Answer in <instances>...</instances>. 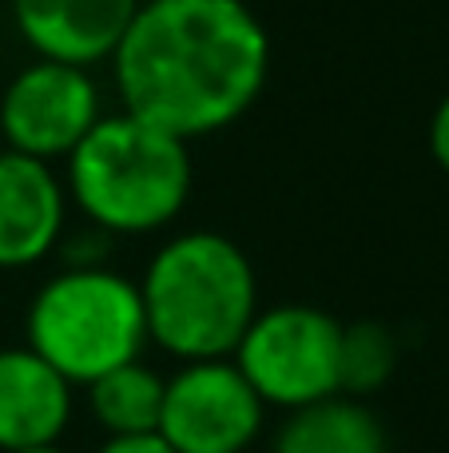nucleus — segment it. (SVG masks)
I'll return each instance as SVG.
<instances>
[{
	"mask_svg": "<svg viewBox=\"0 0 449 453\" xmlns=\"http://www.w3.org/2000/svg\"><path fill=\"white\" fill-rule=\"evenodd\" d=\"M398 370V338L390 326L374 319L342 326V350H339V386L346 398H370L394 378Z\"/></svg>",
	"mask_w": 449,
	"mask_h": 453,
	"instance_id": "obj_13",
	"label": "nucleus"
},
{
	"mask_svg": "<svg viewBox=\"0 0 449 453\" xmlns=\"http://www.w3.org/2000/svg\"><path fill=\"white\" fill-rule=\"evenodd\" d=\"M64 234L56 172L20 151H0V271H24L52 255Z\"/></svg>",
	"mask_w": 449,
	"mask_h": 453,
	"instance_id": "obj_9",
	"label": "nucleus"
},
{
	"mask_svg": "<svg viewBox=\"0 0 449 453\" xmlns=\"http://www.w3.org/2000/svg\"><path fill=\"white\" fill-rule=\"evenodd\" d=\"M195 167L187 143L143 119L100 116L68 156V191L103 234L164 231L187 207Z\"/></svg>",
	"mask_w": 449,
	"mask_h": 453,
	"instance_id": "obj_3",
	"label": "nucleus"
},
{
	"mask_svg": "<svg viewBox=\"0 0 449 453\" xmlns=\"http://www.w3.org/2000/svg\"><path fill=\"white\" fill-rule=\"evenodd\" d=\"M111 72L127 116L191 143L255 108L270 36L247 0H140Z\"/></svg>",
	"mask_w": 449,
	"mask_h": 453,
	"instance_id": "obj_1",
	"label": "nucleus"
},
{
	"mask_svg": "<svg viewBox=\"0 0 449 453\" xmlns=\"http://www.w3.org/2000/svg\"><path fill=\"white\" fill-rule=\"evenodd\" d=\"M342 322L307 303L259 311L235 346V366L263 406L302 410L342 394L339 386Z\"/></svg>",
	"mask_w": 449,
	"mask_h": 453,
	"instance_id": "obj_5",
	"label": "nucleus"
},
{
	"mask_svg": "<svg viewBox=\"0 0 449 453\" xmlns=\"http://www.w3.org/2000/svg\"><path fill=\"white\" fill-rule=\"evenodd\" d=\"M100 119V92L88 68L36 60L4 88L0 140L8 151L52 164L68 159Z\"/></svg>",
	"mask_w": 449,
	"mask_h": 453,
	"instance_id": "obj_7",
	"label": "nucleus"
},
{
	"mask_svg": "<svg viewBox=\"0 0 449 453\" xmlns=\"http://www.w3.org/2000/svg\"><path fill=\"white\" fill-rule=\"evenodd\" d=\"M0 151H4V140H0Z\"/></svg>",
	"mask_w": 449,
	"mask_h": 453,
	"instance_id": "obj_17",
	"label": "nucleus"
},
{
	"mask_svg": "<svg viewBox=\"0 0 449 453\" xmlns=\"http://www.w3.org/2000/svg\"><path fill=\"white\" fill-rule=\"evenodd\" d=\"M275 453H386V430L366 402L334 394L291 410Z\"/></svg>",
	"mask_w": 449,
	"mask_h": 453,
	"instance_id": "obj_11",
	"label": "nucleus"
},
{
	"mask_svg": "<svg viewBox=\"0 0 449 453\" xmlns=\"http://www.w3.org/2000/svg\"><path fill=\"white\" fill-rule=\"evenodd\" d=\"M16 453H64V449H56V446H36V449H16Z\"/></svg>",
	"mask_w": 449,
	"mask_h": 453,
	"instance_id": "obj_16",
	"label": "nucleus"
},
{
	"mask_svg": "<svg viewBox=\"0 0 449 453\" xmlns=\"http://www.w3.org/2000/svg\"><path fill=\"white\" fill-rule=\"evenodd\" d=\"M148 342L179 362L231 358L259 314V279L235 239L187 231L151 255L140 282Z\"/></svg>",
	"mask_w": 449,
	"mask_h": 453,
	"instance_id": "obj_2",
	"label": "nucleus"
},
{
	"mask_svg": "<svg viewBox=\"0 0 449 453\" xmlns=\"http://www.w3.org/2000/svg\"><path fill=\"white\" fill-rule=\"evenodd\" d=\"M430 151H434L438 167L449 175V96L438 104L434 119H430Z\"/></svg>",
	"mask_w": 449,
	"mask_h": 453,
	"instance_id": "obj_14",
	"label": "nucleus"
},
{
	"mask_svg": "<svg viewBox=\"0 0 449 453\" xmlns=\"http://www.w3.org/2000/svg\"><path fill=\"white\" fill-rule=\"evenodd\" d=\"M72 422V382L36 350H0V453L56 446Z\"/></svg>",
	"mask_w": 449,
	"mask_h": 453,
	"instance_id": "obj_10",
	"label": "nucleus"
},
{
	"mask_svg": "<svg viewBox=\"0 0 449 453\" xmlns=\"http://www.w3.org/2000/svg\"><path fill=\"white\" fill-rule=\"evenodd\" d=\"M95 453H175L159 434H135V438H108Z\"/></svg>",
	"mask_w": 449,
	"mask_h": 453,
	"instance_id": "obj_15",
	"label": "nucleus"
},
{
	"mask_svg": "<svg viewBox=\"0 0 449 453\" xmlns=\"http://www.w3.org/2000/svg\"><path fill=\"white\" fill-rule=\"evenodd\" d=\"M88 410L108 438L156 434L164 410V378L143 362L116 366L88 386Z\"/></svg>",
	"mask_w": 449,
	"mask_h": 453,
	"instance_id": "obj_12",
	"label": "nucleus"
},
{
	"mask_svg": "<svg viewBox=\"0 0 449 453\" xmlns=\"http://www.w3.org/2000/svg\"><path fill=\"white\" fill-rule=\"evenodd\" d=\"M24 334L64 382L92 386L108 370L140 362L148 346L140 282L108 266H68L32 295Z\"/></svg>",
	"mask_w": 449,
	"mask_h": 453,
	"instance_id": "obj_4",
	"label": "nucleus"
},
{
	"mask_svg": "<svg viewBox=\"0 0 449 453\" xmlns=\"http://www.w3.org/2000/svg\"><path fill=\"white\" fill-rule=\"evenodd\" d=\"M263 398L235 362H183L164 382L159 438L175 453H247L263 430Z\"/></svg>",
	"mask_w": 449,
	"mask_h": 453,
	"instance_id": "obj_6",
	"label": "nucleus"
},
{
	"mask_svg": "<svg viewBox=\"0 0 449 453\" xmlns=\"http://www.w3.org/2000/svg\"><path fill=\"white\" fill-rule=\"evenodd\" d=\"M140 0H12V20L40 60L92 68L111 60Z\"/></svg>",
	"mask_w": 449,
	"mask_h": 453,
	"instance_id": "obj_8",
	"label": "nucleus"
}]
</instances>
